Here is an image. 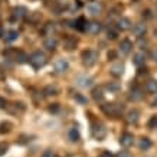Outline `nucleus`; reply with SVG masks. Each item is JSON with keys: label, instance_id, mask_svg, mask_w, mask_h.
Here are the masks:
<instances>
[{"label": "nucleus", "instance_id": "nucleus-14", "mask_svg": "<svg viewBox=\"0 0 157 157\" xmlns=\"http://www.w3.org/2000/svg\"><path fill=\"white\" fill-rule=\"evenodd\" d=\"M146 30H147V28H146L144 23H136L133 26V33L136 35V36H138V38H141V36L146 33Z\"/></svg>", "mask_w": 157, "mask_h": 157}, {"label": "nucleus", "instance_id": "nucleus-48", "mask_svg": "<svg viewBox=\"0 0 157 157\" xmlns=\"http://www.w3.org/2000/svg\"><path fill=\"white\" fill-rule=\"evenodd\" d=\"M154 105H156V107H157V98H156V100H154Z\"/></svg>", "mask_w": 157, "mask_h": 157}, {"label": "nucleus", "instance_id": "nucleus-32", "mask_svg": "<svg viewBox=\"0 0 157 157\" xmlns=\"http://www.w3.org/2000/svg\"><path fill=\"white\" fill-rule=\"evenodd\" d=\"M148 128H157V115H153L151 118L148 120Z\"/></svg>", "mask_w": 157, "mask_h": 157}, {"label": "nucleus", "instance_id": "nucleus-40", "mask_svg": "<svg viewBox=\"0 0 157 157\" xmlns=\"http://www.w3.org/2000/svg\"><path fill=\"white\" fill-rule=\"evenodd\" d=\"M75 98H76V100H78V101H79V102H82V104H86V98H84V97H82V95H79V94H76V95H75Z\"/></svg>", "mask_w": 157, "mask_h": 157}, {"label": "nucleus", "instance_id": "nucleus-13", "mask_svg": "<svg viewBox=\"0 0 157 157\" xmlns=\"http://www.w3.org/2000/svg\"><path fill=\"white\" fill-rule=\"evenodd\" d=\"M131 48H133V43H131L130 39H124V40H121V43H120V51H121V53H124V55L130 53Z\"/></svg>", "mask_w": 157, "mask_h": 157}, {"label": "nucleus", "instance_id": "nucleus-17", "mask_svg": "<svg viewBox=\"0 0 157 157\" xmlns=\"http://www.w3.org/2000/svg\"><path fill=\"white\" fill-rule=\"evenodd\" d=\"M133 62H134V65H136V67H143L144 62H146V53H144V52L136 53V56H134Z\"/></svg>", "mask_w": 157, "mask_h": 157}, {"label": "nucleus", "instance_id": "nucleus-18", "mask_svg": "<svg viewBox=\"0 0 157 157\" xmlns=\"http://www.w3.org/2000/svg\"><path fill=\"white\" fill-rule=\"evenodd\" d=\"M124 72V65L123 63H115L111 67V75L113 76H121Z\"/></svg>", "mask_w": 157, "mask_h": 157}, {"label": "nucleus", "instance_id": "nucleus-8", "mask_svg": "<svg viewBox=\"0 0 157 157\" xmlns=\"http://www.w3.org/2000/svg\"><path fill=\"white\" fill-rule=\"evenodd\" d=\"M62 43H63V48L67 49V51H72V49L76 48L78 40H76V38H74V36H67Z\"/></svg>", "mask_w": 157, "mask_h": 157}, {"label": "nucleus", "instance_id": "nucleus-5", "mask_svg": "<svg viewBox=\"0 0 157 157\" xmlns=\"http://www.w3.org/2000/svg\"><path fill=\"white\" fill-rule=\"evenodd\" d=\"M86 9L92 16H97V14H100L102 12V5L98 3V2H91V3L86 5Z\"/></svg>", "mask_w": 157, "mask_h": 157}, {"label": "nucleus", "instance_id": "nucleus-43", "mask_svg": "<svg viewBox=\"0 0 157 157\" xmlns=\"http://www.w3.org/2000/svg\"><path fill=\"white\" fill-rule=\"evenodd\" d=\"M5 79H6V72L0 68V81H5Z\"/></svg>", "mask_w": 157, "mask_h": 157}, {"label": "nucleus", "instance_id": "nucleus-46", "mask_svg": "<svg viewBox=\"0 0 157 157\" xmlns=\"http://www.w3.org/2000/svg\"><path fill=\"white\" fill-rule=\"evenodd\" d=\"M43 157H53V153L51 150H46V151L43 153Z\"/></svg>", "mask_w": 157, "mask_h": 157}, {"label": "nucleus", "instance_id": "nucleus-9", "mask_svg": "<svg viewBox=\"0 0 157 157\" xmlns=\"http://www.w3.org/2000/svg\"><path fill=\"white\" fill-rule=\"evenodd\" d=\"M68 68H69V63H68L65 59H58L55 62V71L58 74H65L68 71Z\"/></svg>", "mask_w": 157, "mask_h": 157}, {"label": "nucleus", "instance_id": "nucleus-27", "mask_svg": "<svg viewBox=\"0 0 157 157\" xmlns=\"http://www.w3.org/2000/svg\"><path fill=\"white\" fill-rule=\"evenodd\" d=\"M53 30H55V23H51V22H48V23L45 25L43 29H42L43 35H48V36H52Z\"/></svg>", "mask_w": 157, "mask_h": 157}, {"label": "nucleus", "instance_id": "nucleus-31", "mask_svg": "<svg viewBox=\"0 0 157 157\" xmlns=\"http://www.w3.org/2000/svg\"><path fill=\"white\" fill-rule=\"evenodd\" d=\"M146 90L150 91V92H156V91H157V84H156L154 81L147 82V85H146Z\"/></svg>", "mask_w": 157, "mask_h": 157}, {"label": "nucleus", "instance_id": "nucleus-33", "mask_svg": "<svg viewBox=\"0 0 157 157\" xmlns=\"http://www.w3.org/2000/svg\"><path fill=\"white\" fill-rule=\"evenodd\" d=\"M59 109H61L59 104H51V105H49V108H48V111H49V113H52V114H56Z\"/></svg>", "mask_w": 157, "mask_h": 157}, {"label": "nucleus", "instance_id": "nucleus-35", "mask_svg": "<svg viewBox=\"0 0 157 157\" xmlns=\"http://www.w3.org/2000/svg\"><path fill=\"white\" fill-rule=\"evenodd\" d=\"M117 36H118V32H117V30L108 29V39H111V40H114V39H117Z\"/></svg>", "mask_w": 157, "mask_h": 157}, {"label": "nucleus", "instance_id": "nucleus-34", "mask_svg": "<svg viewBox=\"0 0 157 157\" xmlns=\"http://www.w3.org/2000/svg\"><path fill=\"white\" fill-rule=\"evenodd\" d=\"M9 150V144L7 143H0V156L6 154V151Z\"/></svg>", "mask_w": 157, "mask_h": 157}, {"label": "nucleus", "instance_id": "nucleus-4", "mask_svg": "<svg viewBox=\"0 0 157 157\" xmlns=\"http://www.w3.org/2000/svg\"><path fill=\"white\" fill-rule=\"evenodd\" d=\"M101 109L108 117H118L123 113V107L117 104H104V105H101Z\"/></svg>", "mask_w": 157, "mask_h": 157}, {"label": "nucleus", "instance_id": "nucleus-20", "mask_svg": "<svg viewBox=\"0 0 157 157\" xmlns=\"http://www.w3.org/2000/svg\"><path fill=\"white\" fill-rule=\"evenodd\" d=\"M40 19H42V14L39 13V12H32V13H29V16H28L29 23H32V25L39 23Z\"/></svg>", "mask_w": 157, "mask_h": 157}, {"label": "nucleus", "instance_id": "nucleus-3", "mask_svg": "<svg viewBox=\"0 0 157 157\" xmlns=\"http://www.w3.org/2000/svg\"><path fill=\"white\" fill-rule=\"evenodd\" d=\"M81 56H82V63H84L86 68L92 67V65H95V62L98 61V53H97L95 51H92V49L84 51Z\"/></svg>", "mask_w": 157, "mask_h": 157}, {"label": "nucleus", "instance_id": "nucleus-19", "mask_svg": "<svg viewBox=\"0 0 157 157\" xmlns=\"http://www.w3.org/2000/svg\"><path fill=\"white\" fill-rule=\"evenodd\" d=\"M138 111L137 109H131V111H128V114H127V121H128L130 124H137L138 123Z\"/></svg>", "mask_w": 157, "mask_h": 157}, {"label": "nucleus", "instance_id": "nucleus-6", "mask_svg": "<svg viewBox=\"0 0 157 157\" xmlns=\"http://www.w3.org/2000/svg\"><path fill=\"white\" fill-rule=\"evenodd\" d=\"M133 143H134V136L131 133H124L120 137V144L123 147H130V146H133Z\"/></svg>", "mask_w": 157, "mask_h": 157}, {"label": "nucleus", "instance_id": "nucleus-24", "mask_svg": "<svg viewBox=\"0 0 157 157\" xmlns=\"http://www.w3.org/2000/svg\"><path fill=\"white\" fill-rule=\"evenodd\" d=\"M14 59L19 62V63H25V62H28L29 58L23 51H16V52H14Z\"/></svg>", "mask_w": 157, "mask_h": 157}, {"label": "nucleus", "instance_id": "nucleus-44", "mask_svg": "<svg viewBox=\"0 0 157 157\" xmlns=\"http://www.w3.org/2000/svg\"><path fill=\"white\" fill-rule=\"evenodd\" d=\"M138 68H140V67H138ZM143 74H147V68H146V67L138 69V75H143Z\"/></svg>", "mask_w": 157, "mask_h": 157}, {"label": "nucleus", "instance_id": "nucleus-30", "mask_svg": "<svg viewBox=\"0 0 157 157\" xmlns=\"http://www.w3.org/2000/svg\"><path fill=\"white\" fill-rule=\"evenodd\" d=\"M10 128H12V123H9V121H3V123H0V134L9 133Z\"/></svg>", "mask_w": 157, "mask_h": 157}, {"label": "nucleus", "instance_id": "nucleus-39", "mask_svg": "<svg viewBox=\"0 0 157 157\" xmlns=\"http://www.w3.org/2000/svg\"><path fill=\"white\" fill-rule=\"evenodd\" d=\"M115 157H133V156H131L128 151H120V153H117Z\"/></svg>", "mask_w": 157, "mask_h": 157}, {"label": "nucleus", "instance_id": "nucleus-26", "mask_svg": "<svg viewBox=\"0 0 157 157\" xmlns=\"http://www.w3.org/2000/svg\"><path fill=\"white\" fill-rule=\"evenodd\" d=\"M6 42H13L16 39L19 38V32L17 30H9V32H6Z\"/></svg>", "mask_w": 157, "mask_h": 157}, {"label": "nucleus", "instance_id": "nucleus-21", "mask_svg": "<svg viewBox=\"0 0 157 157\" xmlns=\"http://www.w3.org/2000/svg\"><path fill=\"white\" fill-rule=\"evenodd\" d=\"M42 94L45 97H53V95H56L58 94V88L56 86H53V85H48V86H45V88H43Z\"/></svg>", "mask_w": 157, "mask_h": 157}, {"label": "nucleus", "instance_id": "nucleus-36", "mask_svg": "<svg viewBox=\"0 0 157 157\" xmlns=\"http://www.w3.org/2000/svg\"><path fill=\"white\" fill-rule=\"evenodd\" d=\"M117 52L115 51H109L108 53H107V58H108V61H114V59H117Z\"/></svg>", "mask_w": 157, "mask_h": 157}, {"label": "nucleus", "instance_id": "nucleus-22", "mask_svg": "<svg viewBox=\"0 0 157 157\" xmlns=\"http://www.w3.org/2000/svg\"><path fill=\"white\" fill-rule=\"evenodd\" d=\"M153 146V143H151V140L150 138H147V137H143L141 140H140V143H138V147H140V150H148V148Z\"/></svg>", "mask_w": 157, "mask_h": 157}, {"label": "nucleus", "instance_id": "nucleus-37", "mask_svg": "<svg viewBox=\"0 0 157 157\" xmlns=\"http://www.w3.org/2000/svg\"><path fill=\"white\" fill-rule=\"evenodd\" d=\"M81 6H82L81 0H75V2H74V5L71 6V10H78L79 7H81Z\"/></svg>", "mask_w": 157, "mask_h": 157}, {"label": "nucleus", "instance_id": "nucleus-1", "mask_svg": "<svg viewBox=\"0 0 157 157\" xmlns=\"http://www.w3.org/2000/svg\"><path fill=\"white\" fill-rule=\"evenodd\" d=\"M29 62H30V65H32L35 69H40V68H43L46 65L48 59H46V56H45L40 51H36L35 53H32V56L29 58Z\"/></svg>", "mask_w": 157, "mask_h": 157}, {"label": "nucleus", "instance_id": "nucleus-16", "mask_svg": "<svg viewBox=\"0 0 157 157\" xmlns=\"http://www.w3.org/2000/svg\"><path fill=\"white\" fill-rule=\"evenodd\" d=\"M56 39L52 38V36H49V38L45 39V42H43V46L48 49V51H55V48H56Z\"/></svg>", "mask_w": 157, "mask_h": 157}, {"label": "nucleus", "instance_id": "nucleus-12", "mask_svg": "<svg viewBox=\"0 0 157 157\" xmlns=\"http://www.w3.org/2000/svg\"><path fill=\"white\" fill-rule=\"evenodd\" d=\"M101 29H102L101 23H98V22H91V23H88V26H86V32L91 35H97L101 32Z\"/></svg>", "mask_w": 157, "mask_h": 157}, {"label": "nucleus", "instance_id": "nucleus-25", "mask_svg": "<svg viewBox=\"0 0 157 157\" xmlns=\"http://www.w3.org/2000/svg\"><path fill=\"white\" fill-rule=\"evenodd\" d=\"M92 98H94V100L97 101V102H98V101H102L104 100V94H102V90H101L100 86H98V88H94V90H92Z\"/></svg>", "mask_w": 157, "mask_h": 157}, {"label": "nucleus", "instance_id": "nucleus-45", "mask_svg": "<svg viewBox=\"0 0 157 157\" xmlns=\"http://www.w3.org/2000/svg\"><path fill=\"white\" fill-rule=\"evenodd\" d=\"M6 107V100L5 98H2V97H0V109L2 108H5Z\"/></svg>", "mask_w": 157, "mask_h": 157}, {"label": "nucleus", "instance_id": "nucleus-29", "mask_svg": "<svg viewBox=\"0 0 157 157\" xmlns=\"http://www.w3.org/2000/svg\"><path fill=\"white\" fill-rule=\"evenodd\" d=\"M105 88H107L109 92H118V91L121 90V85H120L118 82H108V84L105 85Z\"/></svg>", "mask_w": 157, "mask_h": 157}, {"label": "nucleus", "instance_id": "nucleus-28", "mask_svg": "<svg viewBox=\"0 0 157 157\" xmlns=\"http://www.w3.org/2000/svg\"><path fill=\"white\" fill-rule=\"evenodd\" d=\"M79 138H81V136H79L78 128H75V127H74V128L69 130V140H71V141H74V143H75V141H79Z\"/></svg>", "mask_w": 157, "mask_h": 157}, {"label": "nucleus", "instance_id": "nucleus-7", "mask_svg": "<svg viewBox=\"0 0 157 157\" xmlns=\"http://www.w3.org/2000/svg\"><path fill=\"white\" fill-rule=\"evenodd\" d=\"M13 19L12 20H14V19H23V17H26L28 16V9L25 7V6H16L13 9Z\"/></svg>", "mask_w": 157, "mask_h": 157}, {"label": "nucleus", "instance_id": "nucleus-49", "mask_svg": "<svg viewBox=\"0 0 157 157\" xmlns=\"http://www.w3.org/2000/svg\"><path fill=\"white\" fill-rule=\"evenodd\" d=\"M0 2H2V0H0Z\"/></svg>", "mask_w": 157, "mask_h": 157}, {"label": "nucleus", "instance_id": "nucleus-11", "mask_svg": "<svg viewBox=\"0 0 157 157\" xmlns=\"http://www.w3.org/2000/svg\"><path fill=\"white\" fill-rule=\"evenodd\" d=\"M88 23H90V22H88L84 16H81V17H78V19L75 20V29L76 30H79V32H85Z\"/></svg>", "mask_w": 157, "mask_h": 157}, {"label": "nucleus", "instance_id": "nucleus-15", "mask_svg": "<svg viewBox=\"0 0 157 157\" xmlns=\"http://www.w3.org/2000/svg\"><path fill=\"white\" fill-rule=\"evenodd\" d=\"M76 84L79 86H82V88H88V86L92 85V79H91L90 76H79L78 79H76Z\"/></svg>", "mask_w": 157, "mask_h": 157}, {"label": "nucleus", "instance_id": "nucleus-10", "mask_svg": "<svg viewBox=\"0 0 157 157\" xmlns=\"http://www.w3.org/2000/svg\"><path fill=\"white\" fill-rule=\"evenodd\" d=\"M143 97H144L143 90L138 88V86H133V90H131V92H130V100L140 101V100H143Z\"/></svg>", "mask_w": 157, "mask_h": 157}, {"label": "nucleus", "instance_id": "nucleus-23", "mask_svg": "<svg viewBox=\"0 0 157 157\" xmlns=\"http://www.w3.org/2000/svg\"><path fill=\"white\" fill-rule=\"evenodd\" d=\"M130 28H131V22H130V19H127V17H121V19L118 20V29L120 30H128Z\"/></svg>", "mask_w": 157, "mask_h": 157}, {"label": "nucleus", "instance_id": "nucleus-41", "mask_svg": "<svg viewBox=\"0 0 157 157\" xmlns=\"http://www.w3.org/2000/svg\"><path fill=\"white\" fill-rule=\"evenodd\" d=\"M143 17L150 19V17H151V12H150V10H144V12H143Z\"/></svg>", "mask_w": 157, "mask_h": 157}, {"label": "nucleus", "instance_id": "nucleus-38", "mask_svg": "<svg viewBox=\"0 0 157 157\" xmlns=\"http://www.w3.org/2000/svg\"><path fill=\"white\" fill-rule=\"evenodd\" d=\"M100 157H114V154L109 151V150H104V151L100 154Z\"/></svg>", "mask_w": 157, "mask_h": 157}, {"label": "nucleus", "instance_id": "nucleus-47", "mask_svg": "<svg viewBox=\"0 0 157 157\" xmlns=\"http://www.w3.org/2000/svg\"><path fill=\"white\" fill-rule=\"evenodd\" d=\"M3 33H5V30H3V28L0 26V38H3Z\"/></svg>", "mask_w": 157, "mask_h": 157}, {"label": "nucleus", "instance_id": "nucleus-2", "mask_svg": "<svg viewBox=\"0 0 157 157\" xmlns=\"http://www.w3.org/2000/svg\"><path fill=\"white\" fill-rule=\"evenodd\" d=\"M91 133H92V137L95 138V140H104L105 136H107V128H105V125L102 123H92L91 125Z\"/></svg>", "mask_w": 157, "mask_h": 157}, {"label": "nucleus", "instance_id": "nucleus-42", "mask_svg": "<svg viewBox=\"0 0 157 157\" xmlns=\"http://www.w3.org/2000/svg\"><path fill=\"white\" fill-rule=\"evenodd\" d=\"M150 58H151L153 61L157 62V51H151V52H150Z\"/></svg>", "mask_w": 157, "mask_h": 157}]
</instances>
